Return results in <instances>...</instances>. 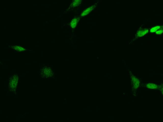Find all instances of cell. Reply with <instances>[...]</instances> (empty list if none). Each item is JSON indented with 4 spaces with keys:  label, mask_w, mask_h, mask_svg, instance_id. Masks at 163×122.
<instances>
[{
    "label": "cell",
    "mask_w": 163,
    "mask_h": 122,
    "mask_svg": "<svg viewBox=\"0 0 163 122\" xmlns=\"http://www.w3.org/2000/svg\"><path fill=\"white\" fill-rule=\"evenodd\" d=\"M99 1H100V0H98V1L97 2L95 3V4L92 5V6L89 7V8H87L86 9L85 11H84L81 14L80 16L81 17H83L84 16H86V15L91 13L93 10H94L96 8L98 3H99Z\"/></svg>",
    "instance_id": "cell-1"
},
{
    "label": "cell",
    "mask_w": 163,
    "mask_h": 122,
    "mask_svg": "<svg viewBox=\"0 0 163 122\" xmlns=\"http://www.w3.org/2000/svg\"><path fill=\"white\" fill-rule=\"evenodd\" d=\"M80 17L76 16L71 20L69 24V26H70L71 28L74 29L76 28L77 25L80 19Z\"/></svg>",
    "instance_id": "cell-2"
},
{
    "label": "cell",
    "mask_w": 163,
    "mask_h": 122,
    "mask_svg": "<svg viewBox=\"0 0 163 122\" xmlns=\"http://www.w3.org/2000/svg\"><path fill=\"white\" fill-rule=\"evenodd\" d=\"M82 0H73L71 4L69 6L68 10H71V9L77 7L79 6L81 3Z\"/></svg>",
    "instance_id": "cell-3"
},
{
    "label": "cell",
    "mask_w": 163,
    "mask_h": 122,
    "mask_svg": "<svg viewBox=\"0 0 163 122\" xmlns=\"http://www.w3.org/2000/svg\"><path fill=\"white\" fill-rule=\"evenodd\" d=\"M148 30L146 29L138 31L135 35V38H136L144 36L148 32Z\"/></svg>",
    "instance_id": "cell-4"
},
{
    "label": "cell",
    "mask_w": 163,
    "mask_h": 122,
    "mask_svg": "<svg viewBox=\"0 0 163 122\" xmlns=\"http://www.w3.org/2000/svg\"><path fill=\"white\" fill-rule=\"evenodd\" d=\"M132 81L133 82L134 89H137L140 85V82L139 80L135 76L132 77Z\"/></svg>",
    "instance_id": "cell-5"
},
{
    "label": "cell",
    "mask_w": 163,
    "mask_h": 122,
    "mask_svg": "<svg viewBox=\"0 0 163 122\" xmlns=\"http://www.w3.org/2000/svg\"><path fill=\"white\" fill-rule=\"evenodd\" d=\"M146 87L147 89H152L156 90L158 89V86L153 83H148L146 84Z\"/></svg>",
    "instance_id": "cell-6"
},
{
    "label": "cell",
    "mask_w": 163,
    "mask_h": 122,
    "mask_svg": "<svg viewBox=\"0 0 163 122\" xmlns=\"http://www.w3.org/2000/svg\"><path fill=\"white\" fill-rule=\"evenodd\" d=\"M160 28V26H159V25H157V26H154V27H153L150 30V32L151 33H152L155 32L157 31V30L159 29Z\"/></svg>",
    "instance_id": "cell-7"
},
{
    "label": "cell",
    "mask_w": 163,
    "mask_h": 122,
    "mask_svg": "<svg viewBox=\"0 0 163 122\" xmlns=\"http://www.w3.org/2000/svg\"><path fill=\"white\" fill-rule=\"evenodd\" d=\"M163 33V30H161L157 31L156 32V33L157 34H161Z\"/></svg>",
    "instance_id": "cell-8"
},
{
    "label": "cell",
    "mask_w": 163,
    "mask_h": 122,
    "mask_svg": "<svg viewBox=\"0 0 163 122\" xmlns=\"http://www.w3.org/2000/svg\"><path fill=\"white\" fill-rule=\"evenodd\" d=\"M161 92L162 94H163V84H162L161 86Z\"/></svg>",
    "instance_id": "cell-9"
}]
</instances>
